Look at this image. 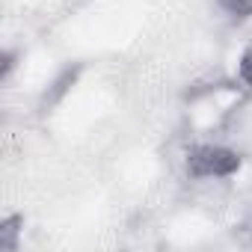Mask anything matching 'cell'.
Here are the masks:
<instances>
[{"label":"cell","mask_w":252,"mask_h":252,"mask_svg":"<svg viewBox=\"0 0 252 252\" xmlns=\"http://www.w3.org/2000/svg\"><path fill=\"white\" fill-rule=\"evenodd\" d=\"M21 240H24V217L9 214V217L0 220V249L18 252L21 249Z\"/></svg>","instance_id":"cell-2"},{"label":"cell","mask_w":252,"mask_h":252,"mask_svg":"<svg viewBox=\"0 0 252 252\" xmlns=\"http://www.w3.org/2000/svg\"><path fill=\"white\" fill-rule=\"evenodd\" d=\"M243 169V158L237 149L220 143V140H196L187 155H184V172L190 181L199 184H222L237 178V172Z\"/></svg>","instance_id":"cell-1"},{"label":"cell","mask_w":252,"mask_h":252,"mask_svg":"<svg viewBox=\"0 0 252 252\" xmlns=\"http://www.w3.org/2000/svg\"><path fill=\"white\" fill-rule=\"evenodd\" d=\"M243 231H246V234H249V246H252V217H249V220H246V222H243Z\"/></svg>","instance_id":"cell-4"},{"label":"cell","mask_w":252,"mask_h":252,"mask_svg":"<svg viewBox=\"0 0 252 252\" xmlns=\"http://www.w3.org/2000/svg\"><path fill=\"white\" fill-rule=\"evenodd\" d=\"M214 3H217V9H220L222 15H228V18H234V21L252 18V0H214Z\"/></svg>","instance_id":"cell-3"}]
</instances>
